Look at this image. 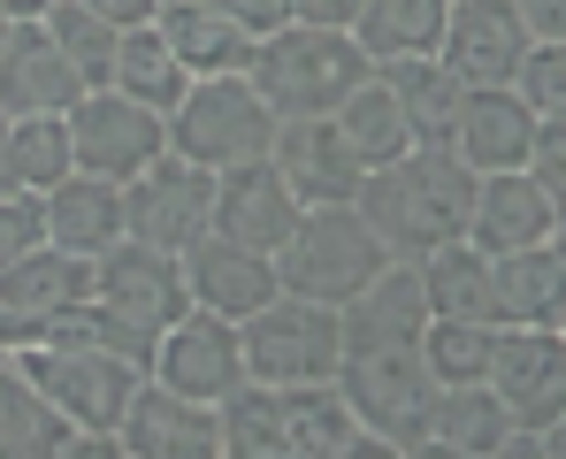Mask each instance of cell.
Listing matches in <instances>:
<instances>
[{
	"instance_id": "40",
	"label": "cell",
	"mask_w": 566,
	"mask_h": 459,
	"mask_svg": "<svg viewBox=\"0 0 566 459\" xmlns=\"http://www.w3.org/2000/svg\"><path fill=\"white\" fill-rule=\"evenodd\" d=\"M360 0H283V23H314V31H353Z\"/></svg>"
},
{
	"instance_id": "39",
	"label": "cell",
	"mask_w": 566,
	"mask_h": 459,
	"mask_svg": "<svg viewBox=\"0 0 566 459\" xmlns=\"http://www.w3.org/2000/svg\"><path fill=\"white\" fill-rule=\"evenodd\" d=\"M528 184L536 191H552V199H566V115H544L536 123V138H528Z\"/></svg>"
},
{
	"instance_id": "4",
	"label": "cell",
	"mask_w": 566,
	"mask_h": 459,
	"mask_svg": "<svg viewBox=\"0 0 566 459\" xmlns=\"http://www.w3.org/2000/svg\"><path fill=\"white\" fill-rule=\"evenodd\" d=\"M376 62L353 46V31H314V23H276L269 39H253L245 77L276 107V123L291 115H337V100L360 85Z\"/></svg>"
},
{
	"instance_id": "19",
	"label": "cell",
	"mask_w": 566,
	"mask_h": 459,
	"mask_svg": "<svg viewBox=\"0 0 566 459\" xmlns=\"http://www.w3.org/2000/svg\"><path fill=\"white\" fill-rule=\"evenodd\" d=\"M291 222H298V199L276 177V161H245V169H222L214 177V222L207 230H222V238H238V246H253V253L276 261Z\"/></svg>"
},
{
	"instance_id": "14",
	"label": "cell",
	"mask_w": 566,
	"mask_h": 459,
	"mask_svg": "<svg viewBox=\"0 0 566 459\" xmlns=\"http://www.w3.org/2000/svg\"><path fill=\"white\" fill-rule=\"evenodd\" d=\"M528 23L513 15V0H452L444 8V39H437V62L460 77V85H513L521 54H528Z\"/></svg>"
},
{
	"instance_id": "48",
	"label": "cell",
	"mask_w": 566,
	"mask_h": 459,
	"mask_svg": "<svg viewBox=\"0 0 566 459\" xmlns=\"http://www.w3.org/2000/svg\"><path fill=\"white\" fill-rule=\"evenodd\" d=\"M161 8H169V0H161Z\"/></svg>"
},
{
	"instance_id": "29",
	"label": "cell",
	"mask_w": 566,
	"mask_h": 459,
	"mask_svg": "<svg viewBox=\"0 0 566 459\" xmlns=\"http://www.w3.org/2000/svg\"><path fill=\"white\" fill-rule=\"evenodd\" d=\"M413 275H421L429 314H452V322H497V306H490V253H474L468 238L421 253Z\"/></svg>"
},
{
	"instance_id": "21",
	"label": "cell",
	"mask_w": 566,
	"mask_h": 459,
	"mask_svg": "<svg viewBox=\"0 0 566 459\" xmlns=\"http://www.w3.org/2000/svg\"><path fill=\"white\" fill-rule=\"evenodd\" d=\"M77 92L85 77L62 62L46 23H8V39H0V107L8 115H62Z\"/></svg>"
},
{
	"instance_id": "18",
	"label": "cell",
	"mask_w": 566,
	"mask_h": 459,
	"mask_svg": "<svg viewBox=\"0 0 566 459\" xmlns=\"http://www.w3.org/2000/svg\"><path fill=\"white\" fill-rule=\"evenodd\" d=\"M468 238L474 253H513V246H544L559 238V199L536 191L528 169H497V177H474L468 199Z\"/></svg>"
},
{
	"instance_id": "25",
	"label": "cell",
	"mask_w": 566,
	"mask_h": 459,
	"mask_svg": "<svg viewBox=\"0 0 566 459\" xmlns=\"http://www.w3.org/2000/svg\"><path fill=\"white\" fill-rule=\"evenodd\" d=\"M154 31L169 39V54L185 62V77H230V70L253 62V31L230 23V15L207 8V0H169V8L154 15Z\"/></svg>"
},
{
	"instance_id": "26",
	"label": "cell",
	"mask_w": 566,
	"mask_h": 459,
	"mask_svg": "<svg viewBox=\"0 0 566 459\" xmlns=\"http://www.w3.org/2000/svg\"><path fill=\"white\" fill-rule=\"evenodd\" d=\"M390 100H398V115H406V131H413V146H452V123H460V100L468 85L437 62V54H406V62H382L376 70Z\"/></svg>"
},
{
	"instance_id": "32",
	"label": "cell",
	"mask_w": 566,
	"mask_h": 459,
	"mask_svg": "<svg viewBox=\"0 0 566 459\" xmlns=\"http://www.w3.org/2000/svg\"><path fill=\"white\" fill-rule=\"evenodd\" d=\"M107 85L130 92V100H146L154 115H169L177 100H185V62L169 54V39L154 31V23H130L123 39H115V70H107Z\"/></svg>"
},
{
	"instance_id": "23",
	"label": "cell",
	"mask_w": 566,
	"mask_h": 459,
	"mask_svg": "<svg viewBox=\"0 0 566 459\" xmlns=\"http://www.w3.org/2000/svg\"><path fill=\"white\" fill-rule=\"evenodd\" d=\"M513 437V414L505 398L474 375V383H437V406H429V437L413 452H452V459H497V445Z\"/></svg>"
},
{
	"instance_id": "37",
	"label": "cell",
	"mask_w": 566,
	"mask_h": 459,
	"mask_svg": "<svg viewBox=\"0 0 566 459\" xmlns=\"http://www.w3.org/2000/svg\"><path fill=\"white\" fill-rule=\"evenodd\" d=\"M513 92L528 115H566V39H536L513 70Z\"/></svg>"
},
{
	"instance_id": "35",
	"label": "cell",
	"mask_w": 566,
	"mask_h": 459,
	"mask_svg": "<svg viewBox=\"0 0 566 459\" xmlns=\"http://www.w3.org/2000/svg\"><path fill=\"white\" fill-rule=\"evenodd\" d=\"M39 23H46V39L62 46V62H70V70L85 77V92L107 85V70H115V39H123V31H115L107 15H93L85 0H54V8H46Z\"/></svg>"
},
{
	"instance_id": "12",
	"label": "cell",
	"mask_w": 566,
	"mask_h": 459,
	"mask_svg": "<svg viewBox=\"0 0 566 459\" xmlns=\"http://www.w3.org/2000/svg\"><path fill=\"white\" fill-rule=\"evenodd\" d=\"M146 375L169 383V390H185V398H199V406L230 398V390L245 383L238 322H230V314H207V306H185V314L154 337V367H146Z\"/></svg>"
},
{
	"instance_id": "47",
	"label": "cell",
	"mask_w": 566,
	"mask_h": 459,
	"mask_svg": "<svg viewBox=\"0 0 566 459\" xmlns=\"http://www.w3.org/2000/svg\"><path fill=\"white\" fill-rule=\"evenodd\" d=\"M8 23H15V15H8V8H0V39H8Z\"/></svg>"
},
{
	"instance_id": "15",
	"label": "cell",
	"mask_w": 566,
	"mask_h": 459,
	"mask_svg": "<svg viewBox=\"0 0 566 459\" xmlns=\"http://www.w3.org/2000/svg\"><path fill=\"white\" fill-rule=\"evenodd\" d=\"M115 445L130 459H222V437H214V406H199L185 390L138 375L123 421H115Z\"/></svg>"
},
{
	"instance_id": "7",
	"label": "cell",
	"mask_w": 566,
	"mask_h": 459,
	"mask_svg": "<svg viewBox=\"0 0 566 459\" xmlns=\"http://www.w3.org/2000/svg\"><path fill=\"white\" fill-rule=\"evenodd\" d=\"M238 345H245V375L253 383H329L337 353H345V330H337V306L276 291L261 314L238 322Z\"/></svg>"
},
{
	"instance_id": "27",
	"label": "cell",
	"mask_w": 566,
	"mask_h": 459,
	"mask_svg": "<svg viewBox=\"0 0 566 459\" xmlns=\"http://www.w3.org/2000/svg\"><path fill=\"white\" fill-rule=\"evenodd\" d=\"M276 406H283V459H329L353 452V437H360L337 375L329 383H276Z\"/></svg>"
},
{
	"instance_id": "11",
	"label": "cell",
	"mask_w": 566,
	"mask_h": 459,
	"mask_svg": "<svg viewBox=\"0 0 566 459\" xmlns=\"http://www.w3.org/2000/svg\"><path fill=\"white\" fill-rule=\"evenodd\" d=\"M93 306L107 322H123L130 337L154 345V337L191 306V291H185L177 253H154V246H138V238H115L93 261Z\"/></svg>"
},
{
	"instance_id": "6",
	"label": "cell",
	"mask_w": 566,
	"mask_h": 459,
	"mask_svg": "<svg viewBox=\"0 0 566 459\" xmlns=\"http://www.w3.org/2000/svg\"><path fill=\"white\" fill-rule=\"evenodd\" d=\"M15 367L70 429H93V437H115V421H123V406L146 375L123 353L85 345V337H31V345H15Z\"/></svg>"
},
{
	"instance_id": "3",
	"label": "cell",
	"mask_w": 566,
	"mask_h": 459,
	"mask_svg": "<svg viewBox=\"0 0 566 459\" xmlns=\"http://www.w3.org/2000/svg\"><path fill=\"white\" fill-rule=\"evenodd\" d=\"M337 390L360 429H376L390 452H413L429 437L437 375L421 367V337H345L337 353Z\"/></svg>"
},
{
	"instance_id": "30",
	"label": "cell",
	"mask_w": 566,
	"mask_h": 459,
	"mask_svg": "<svg viewBox=\"0 0 566 459\" xmlns=\"http://www.w3.org/2000/svg\"><path fill=\"white\" fill-rule=\"evenodd\" d=\"M70 421L23 383L15 353H0V459H62Z\"/></svg>"
},
{
	"instance_id": "13",
	"label": "cell",
	"mask_w": 566,
	"mask_h": 459,
	"mask_svg": "<svg viewBox=\"0 0 566 459\" xmlns=\"http://www.w3.org/2000/svg\"><path fill=\"white\" fill-rule=\"evenodd\" d=\"M85 299H93V253H70V246H54V238L0 269V314H8L15 345L46 337V330L70 322Z\"/></svg>"
},
{
	"instance_id": "46",
	"label": "cell",
	"mask_w": 566,
	"mask_h": 459,
	"mask_svg": "<svg viewBox=\"0 0 566 459\" xmlns=\"http://www.w3.org/2000/svg\"><path fill=\"white\" fill-rule=\"evenodd\" d=\"M0 353H15V330H8V314H0Z\"/></svg>"
},
{
	"instance_id": "1",
	"label": "cell",
	"mask_w": 566,
	"mask_h": 459,
	"mask_svg": "<svg viewBox=\"0 0 566 459\" xmlns=\"http://www.w3.org/2000/svg\"><path fill=\"white\" fill-rule=\"evenodd\" d=\"M468 199H474V169L452 146H406L398 161L368 169L353 191V207L368 215V230L398 261H421V253L452 246L468 230Z\"/></svg>"
},
{
	"instance_id": "33",
	"label": "cell",
	"mask_w": 566,
	"mask_h": 459,
	"mask_svg": "<svg viewBox=\"0 0 566 459\" xmlns=\"http://www.w3.org/2000/svg\"><path fill=\"white\" fill-rule=\"evenodd\" d=\"M214 437H222V459H283V406L276 383H238L230 398H214Z\"/></svg>"
},
{
	"instance_id": "41",
	"label": "cell",
	"mask_w": 566,
	"mask_h": 459,
	"mask_svg": "<svg viewBox=\"0 0 566 459\" xmlns=\"http://www.w3.org/2000/svg\"><path fill=\"white\" fill-rule=\"evenodd\" d=\"M207 8H222V15H230V23H245L253 39H269V31L283 23V0H207Z\"/></svg>"
},
{
	"instance_id": "2",
	"label": "cell",
	"mask_w": 566,
	"mask_h": 459,
	"mask_svg": "<svg viewBox=\"0 0 566 459\" xmlns=\"http://www.w3.org/2000/svg\"><path fill=\"white\" fill-rule=\"evenodd\" d=\"M398 253L368 230V215L353 199H329V207H298L291 238L276 246V283L291 299H314V306H345L353 291H368Z\"/></svg>"
},
{
	"instance_id": "8",
	"label": "cell",
	"mask_w": 566,
	"mask_h": 459,
	"mask_svg": "<svg viewBox=\"0 0 566 459\" xmlns=\"http://www.w3.org/2000/svg\"><path fill=\"white\" fill-rule=\"evenodd\" d=\"M62 123H70L77 169H93L107 184H130L154 154H169V115H154L146 100H130V92H115V85L77 92L62 107Z\"/></svg>"
},
{
	"instance_id": "43",
	"label": "cell",
	"mask_w": 566,
	"mask_h": 459,
	"mask_svg": "<svg viewBox=\"0 0 566 459\" xmlns=\"http://www.w3.org/2000/svg\"><path fill=\"white\" fill-rule=\"evenodd\" d=\"M85 8H93V15H107L115 31H130V23H154V15H161V0H85Z\"/></svg>"
},
{
	"instance_id": "44",
	"label": "cell",
	"mask_w": 566,
	"mask_h": 459,
	"mask_svg": "<svg viewBox=\"0 0 566 459\" xmlns=\"http://www.w3.org/2000/svg\"><path fill=\"white\" fill-rule=\"evenodd\" d=\"M0 8H8V15H15V23H39V15H46V8H54V0H0Z\"/></svg>"
},
{
	"instance_id": "42",
	"label": "cell",
	"mask_w": 566,
	"mask_h": 459,
	"mask_svg": "<svg viewBox=\"0 0 566 459\" xmlns=\"http://www.w3.org/2000/svg\"><path fill=\"white\" fill-rule=\"evenodd\" d=\"M513 15L528 23V39H566V0H513Z\"/></svg>"
},
{
	"instance_id": "38",
	"label": "cell",
	"mask_w": 566,
	"mask_h": 459,
	"mask_svg": "<svg viewBox=\"0 0 566 459\" xmlns=\"http://www.w3.org/2000/svg\"><path fill=\"white\" fill-rule=\"evenodd\" d=\"M31 246H46V207H39V191H0V269L23 261Z\"/></svg>"
},
{
	"instance_id": "34",
	"label": "cell",
	"mask_w": 566,
	"mask_h": 459,
	"mask_svg": "<svg viewBox=\"0 0 566 459\" xmlns=\"http://www.w3.org/2000/svg\"><path fill=\"white\" fill-rule=\"evenodd\" d=\"M70 169H77V146H70L62 115H8V177H15V191H54Z\"/></svg>"
},
{
	"instance_id": "17",
	"label": "cell",
	"mask_w": 566,
	"mask_h": 459,
	"mask_svg": "<svg viewBox=\"0 0 566 459\" xmlns=\"http://www.w3.org/2000/svg\"><path fill=\"white\" fill-rule=\"evenodd\" d=\"M269 161H276V177L291 184V199H298V207L353 199L360 177H368V169H360V154L345 146V131H337L329 115H291V123H276Z\"/></svg>"
},
{
	"instance_id": "31",
	"label": "cell",
	"mask_w": 566,
	"mask_h": 459,
	"mask_svg": "<svg viewBox=\"0 0 566 459\" xmlns=\"http://www.w3.org/2000/svg\"><path fill=\"white\" fill-rule=\"evenodd\" d=\"M329 123H337V131H345V146L360 154V169H382V161H398V154L413 146V131H406V115H398V100H390V85H382L376 70L337 100V115H329Z\"/></svg>"
},
{
	"instance_id": "16",
	"label": "cell",
	"mask_w": 566,
	"mask_h": 459,
	"mask_svg": "<svg viewBox=\"0 0 566 459\" xmlns=\"http://www.w3.org/2000/svg\"><path fill=\"white\" fill-rule=\"evenodd\" d=\"M177 269H185L191 306L230 314V322L261 314V306L283 291V283H276V261H269V253H253V246H238V238H222V230H199L185 253H177Z\"/></svg>"
},
{
	"instance_id": "36",
	"label": "cell",
	"mask_w": 566,
	"mask_h": 459,
	"mask_svg": "<svg viewBox=\"0 0 566 459\" xmlns=\"http://www.w3.org/2000/svg\"><path fill=\"white\" fill-rule=\"evenodd\" d=\"M490 345H497V322H452V314L421 322V367L437 383H474L490 367Z\"/></svg>"
},
{
	"instance_id": "5",
	"label": "cell",
	"mask_w": 566,
	"mask_h": 459,
	"mask_svg": "<svg viewBox=\"0 0 566 459\" xmlns=\"http://www.w3.org/2000/svg\"><path fill=\"white\" fill-rule=\"evenodd\" d=\"M276 146V107L253 92L245 70L230 77H191L185 100L169 107V154H185L199 169H245V161H269Z\"/></svg>"
},
{
	"instance_id": "10",
	"label": "cell",
	"mask_w": 566,
	"mask_h": 459,
	"mask_svg": "<svg viewBox=\"0 0 566 459\" xmlns=\"http://www.w3.org/2000/svg\"><path fill=\"white\" fill-rule=\"evenodd\" d=\"M207 222H214V169H199L185 154H154L123 184V238L154 253H185Z\"/></svg>"
},
{
	"instance_id": "28",
	"label": "cell",
	"mask_w": 566,
	"mask_h": 459,
	"mask_svg": "<svg viewBox=\"0 0 566 459\" xmlns=\"http://www.w3.org/2000/svg\"><path fill=\"white\" fill-rule=\"evenodd\" d=\"M444 8L452 0H360V15H353V46L368 54V62H406V54H437V39H444Z\"/></svg>"
},
{
	"instance_id": "9",
	"label": "cell",
	"mask_w": 566,
	"mask_h": 459,
	"mask_svg": "<svg viewBox=\"0 0 566 459\" xmlns=\"http://www.w3.org/2000/svg\"><path fill=\"white\" fill-rule=\"evenodd\" d=\"M482 383L505 398L513 429L559 437V421H566V337L559 330H528V322H497V345H490Z\"/></svg>"
},
{
	"instance_id": "20",
	"label": "cell",
	"mask_w": 566,
	"mask_h": 459,
	"mask_svg": "<svg viewBox=\"0 0 566 459\" xmlns=\"http://www.w3.org/2000/svg\"><path fill=\"white\" fill-rule=\"evenodd\" d=\"M536 123H544V115H528L513 85H468V100H460V123H452V154L468 161L474 177L521 169V161H528Z\"/></svg>"
},
{
	"instance_id": "24",
	"label": "cell",
	"mask_w": 566,
	"mask_h": 459,
	"mask_svg": "<svg viewBox=\"0 0 566 459\" xmlns=\"http://www.w3.org/2000/svg\"><path fill=\"white\" fill-rule=\"evenodd\" d=\"M39 207H46V238L70 246V253H93L99 261L123 238V184L93 177V169H70L54 191H39Z\"/></svg>"
},
{
	"instance_id": "22",
	"label": "cell",
	"mask_w": 566,
	"mask_h": 459,
	"mask_svg": "<svg viewBox=\"0 0 566 459\" xmlns=\"http://www.w3.org/2000/svg\"><path fill=\"white\" fill-rule=\"evenodd\" d=\"M490 306H497V322L559 330V314H566V253H559V238L490 253Z\"/></svg>"
},
{
	"instance_id": "45",
	"label": "cell",
	"mask_w": 566,
	"mask_h": 459,
	"mask_svg": "<svg viewBox=\"0 0 566 459\" xmlns=\"http://www.w3.org/2000/svg\"><path fill=\"white\" fill-rule=\"evenodd\" d=\"M0 191H15V177H8V107H0Z\"/></svg>"
}]
</instances>
